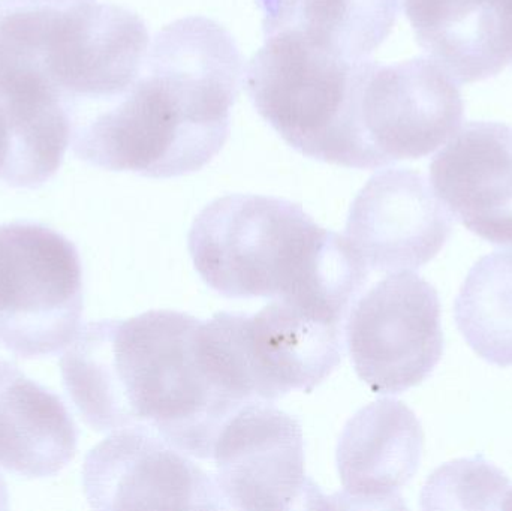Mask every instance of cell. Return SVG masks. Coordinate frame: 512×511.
Listing matches in <instances>:
<instances>
[{
    "label": "cell",
    "mask_w": 512,
    "mask_h": 511,
    "mask_svg": "<svg viewBox=\"0 0 512 511\" xmlns=\"http://www.w3.org/2000/svg\"><path fill=\"white\" fill-rule=\"evenodd\" d=\"M185 312L149 311L80 327L60 360L63 386L98 432L138 429L186 455L210 459L240 404L222 384Z\"/></svg>",
    "instance_id": "1"
},
{
    "label": "cell",
    "mask_w": 512,
    "mask_h": 511,
    "mask_svg": "<svg viewBox=\"0 0 512 511\" xmlns=\"http://www.w3.org/2000/svg\"><path fill=\"white\" fill-rule=\"evenodd\" d=\"M245 69L233 35L218 21L194 15L167 24L150 41L128 92L74 125V155L150 179L203 170L230 137Z\"/></svg>",
    "instance_id": "2"
},
{
    "label": "cell",
    "mask_w": 512,
    "mask_h": 511,
    "mask_svg": "<svg viewBox=\"0 0 512 511\" xmlns=\"http://www.w3.org/2000/svg\"><path fill=\"white\" fill-rule=\"evenodd\" d=\"M189 254L200 278L230 299H288L343 314L366 288L369 270L348 240L319 227L285 198L231 194L192 224Z\"/></svg>",
    "instance_id": "3"
},
{
    "label": "cell",
    "mask_w": 512,
    "mask_h": 511,
    "mask_svg": "<svg viewBox=\"0 0 512 511\" xmlns=\"http://www.w3.org/2000/svg\"><path fill=\"white\" fill-rule=\"evenodd\" d=\"M319 47L297 29L265 36L245 69L258 113L307 158L366 170L358 131L361 63Z\"/></svg>",
    "instance_id": "4"
},
{
    "label": "cell",
    "mask_w": 512,
    "mask_h": 511,
    "mask_svg": "<svg viewBox=\"0 0 512 511\" xmlns=\"http://www.w3.org/2000/svg\"><path fill=\"white\" fill-rule=\"evenodd\" d=\"M0 36L32 54L69 114L81 104L110 105L140 77L149 51L135 12L98 0L48 8L0 24Z\"/></svg>",
    "instance_id": "5"
},
{
    "label": "cell",
    "mask_w": 512,
    "mask_h": 511,
    "mask_svg": "<svg viewBox=\"0 0 512 511\" xmlns=\"http://www.w3.org/2000/svg\"><path fill=\"white\" fill-rule=\"evenodd\" d=\"M77 246L35 222L0 225V345L23 359L68 347L83 317Z\"/></svg>",
    "instance_id": "6"
},
{
    "label": "cell",
    "mask_w": 512,
    "mask_h": 511,
    "mask_svg": "<svg viewBox=\"0 0 512 511\" xmlns=\"http://www.w3.org/2000/svg\"><path fill=\"white\" fill-rule=\"evenodd\" d=\"M209 324L249 404L312 393L342 363L345 321L291 300L273 299L254 315L219 312Z\"/></svg>",
    "instance_id": "7"
},
{
    "label": "cell",
    "mask_w": 512,
    "mask_h": 511,
    "mask_svg": "<svg viewBox=\"0 0 512 511\" xmlns=\"http://www.w3.org/2000/svg\"><path fill=\"white\" fill-rule=\"evenodd\" d=\"M345 341L358 378L373 393L418 386L444 354L438 291L412 272L385 276L349 309Z\"/></svg>",
    "instance_id": "8"
},
{
    "label": "cell",
    "mask_w": 512,
    "mask_h": 511,
    "mask_svg": "<svg viewBox=\"0 0 512 511\" xmlns=\"http://www.w3.org/2000/svg\"><path fill=\"white\" fill-rule=\"evenodd\" d=\"M459 83L432 56L363 60L358 131L366 170L436 152L462 128Z\"/></svg>",
    "instance_id": "9"
},
{
    "label": "cell",
    "mask_w": 512,
    "mask_h": 511,
    "mask_svg": "<svg viewBox=\"0 0 512 511\" xmlns=\"http://www.w3.org/2000/svg\"><path fill=\"white\" fill-rule=\"evenodd\" d=\"M215 482L227 510L286 511L325 501L304 468L301 423L268 402H251L216 438Z\"/></svg>",
    "instance_id": "10"
},
{
    "label": "cell",
    "mask_w": 512,
    "mask_h": 511,
    "mask_svg": "<svg viewBox=\"0 0 512 511\" xmlns=\"http://www.w3.org/2000/svg\"><path fill=\"white\" fill-rule=\"evenodd\" d=\"M83 488L95 510H227L212 474L138 429L114 431L87 453Z\"/></svg>",
    "instance_id": "11"
},
{
    "label": "cell",
    "mask_w": 512,
    "mask_h": 511,
    "mask_svg": "<svg viewBox=\"0 0 512 511\" xmlns=\"http://www.w3.org/2000/svg\"><path fill=\"white\" fill-rule=\"evenodd\" d=\"M453 219L423 174L393 168L352 201L343 237L369 272H414L444 248Z\"/></svg>",
    "instance_id": "12"
},
{
    "label": "cell",
    "mask_w": 512,
    "mask_h": 511,
    "mask_svg": "<svg viewBox=\"0 0 512 511\" xmlns=\"http://www.w3.org/2000/svg\"><path fill=\"white\" fill-rule=\"evenodd\" d=\"M430 183L451 216L481 239L512 246V128L469 122L430 164Z\"/></svg>",
    "instance_id": "13"
},
{
    "label": "cell",
    "mask_w": 512,
    "mask_h": 511,
    "mask_svg": "<svg viewBox=\"0 0 512 511\" xmlns=\"http://www.w3.org/2000/svg\"><path fill=\"white\" fill-rule=\"evenodd\" d=\"M424 434L414 411L379 399L346 423L336 450L342 498L364 509H405L400 491L420 468Z\"/></svg>",
    "instance_id": "14"
},
{
    "label": "cell",
    "mask_w": 512,
    "mask_h": 511,
    "mask_svg": "<svg viewBox=\"0 0 512 511\" xmlns=\"http://www.w3.org/2000/svg\"><path fill=\"white\" fill-rule=\"evenodd\" d=\"M0 108L14 149L12 188L35 189L59 171L72 119L56 87L24 48L0 36Z\"/></svg>",
    "instance_id": "15"
},
{
    "label": "cell",
    "mask_w": 512,
    "mask_h": 511,
    "mask_svg": "<svg viewBox=\"0 0 512 511\" xmlns=\"http://www.w3.org/2000/svg\"><path fill=\"white\" fill-rule=\"evenodd\" d=\"M77 446V426L62 399L0 359V468L26 479L56 476Z\"/></svg>",
    "instance_id": "16"
},
{
    "label": "cell",
    "mask_w": 512,
    "mask_h": 511,
    "mask_svg": "<svg viewBox=\"0 0 512 511\" xmlns=\"http://www.w3.org/2000/svg\"><path fill=\"white\" fill-rule=\"evenodd\" d=\"M421 48L457 83L495 77L507 63V0H403Z\"/></svg>",
    "instance_id": "17"
},
{
    "label": "cell",
    "mask_w": 512,
    "mask_h": 511,
    "mask_svg": "<svg viewBox=\"0 0 512 511\" xmlns=\"http://www.w3.org/2000/svg\"><path fill=\"white\" fill-rule=\"evenodd\" d=\"M265 36L297 29L319 47L369 59L388 38L402 0H256Z\"/></svg>",
    "instance_id": "18"
},
{
    "label": "cell",
    "mask_w": 512,
    "mask_h": 511,
    "mask_svg": "<svg viewBox=\"0 0 512 511\" xmlns=\"http://www.w3.org/2000/svg\"><path fill=\"white\" fill-rule=\"evenodd\" d=\"M466 344L486 362L512 366V251H495L469 270L454 302Z\"/></svg>",
    "instance_id": "19"
},
{
    "label": "cell",
    "mask_w": 512,
    "mask_h": 511,
    "mask_svg": "<svg viewBox=\"0 0 512 511\" xmlns=\"http://www.w3.org/2000/svg\"><path fill=\"white\" fill-rule=\"evenodd\" d=\"M511 482L483 456L460 459L436 470L424 486L426 510H504Z\"/></svg>",
    "instance_id": "20"
},
{
    "label": "cell",
    "mask_w": 512,
    "mask_h": 511,
    "mask_svg": "<svg viewBox=\"0 0 512 511\" xmlns=\"http://www.w3.org/2000/svg\"><path fill=\"white\" fill-rule=\"evenodd\" d=\"M12 177V140L8 122L0 108V182L11 185Z\"/></svg>",
    "instance_id": "21"
},
{
    "label": "cell",
    "mask_w": 512,
    "mask_h": 511,
    "mask_svg": "<svg viewBox=\"0 0 512 511\" xmlns=\"http://www.w3.org/2000/svg\"><path fill=\"white\" fill-rule=\"evenodd\" d=\"M505 35H507L508 56L512 65V0H507V11H505Z\"/></svg>",
    "instance_id": "22"
},
{
    "label": "cell",
    "mask_w": 512,
    "mask_h": 511,
    "mask_svg": "<svg viewBox=\"0 0 512 511\" xmlns=\"http://www.w3.org/2000/svg\"><path fill=\"white\" fill-rule=\"evenodd\" d=\"M8 486H6L5 480H3L2 474H0V510L8 509Z\"/></svg>",
    "instance_id": "23"
}]
</instances>
